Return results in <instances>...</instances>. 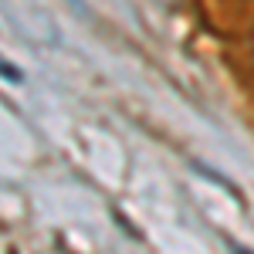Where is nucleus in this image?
I'll return each instance as SVG.
<instances>
[{"label":"nucleus","mask_w":254,"mask_h":254,"mask_svg":"<svg viewBox=\"0 0 254 254\" xmlns=\"http://www.w3.org/2000/svg\"><path fill=\"white\" fill-rule=\"evenodd\" d=\"M234 254H248V251H241V248H237V251H234Z\"/></svg>","instance_id":"obj_1"}]
</instances>
